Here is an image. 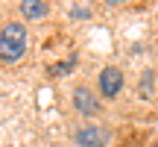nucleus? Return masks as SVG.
<instances>
[{
	"instance_id": "obj_1",
	"label": "nucleus",
	"mask_w": 158,
	"mask_h": 147,
	"mask_svg": "<svg viewBox=\"0 0 158 147\" xmlns=\"http://www.w3.org/2000/svg\"><path fill=\"white\" fill-rule=\"evenodd\" d=\"M23 53H27V29H23V24L9 21L0 29V59L3 62H18Z\"/></svg>"
},
{
	"instance_id": "obj_2",
	"label": "nucleus",
	"mask_w": 158,
	"mask_h": 147,
	"mask_svg": "<svg viewBox=\"0 0 158 147\" xmlns=\"http://www.w3.org/2000/svg\"><path fill=\"white\" fill-rule=\"evenodd\" d=\"M120 88H123V74H120V68H102L100 71V91H102V97H117Z\"/></svg>"
},
{
	"instance_id": "obj_3",
	"label": "nucleus",
	"mask_w": 158,
	"mask_h": 147,
	"mask_svg": "<svg viewBox=\"0 0 158 147\" xmlns=\"http://www.w3.org/2000/svg\"><path fill=\"white\" fill-rule=\"evenodd\" d=\"M73 106H76L82 115H97V112H100V100H97L94 91L85 88V85H79V88L73 91Z\"/></svg>"
},
{
	"instance_id": "obj_4",
	"label": "nucleus",
	"mask_w": 158,
	"mask_h": 147,
	"mask_svg": "<svg viewBox=\"0 0 158 147\" xmlns=\"http://www.w3.org/2000/svg\"><path fill=\"white\" fill-rule=\"evenodd\" d=\"M108 141V132L100 130V127H82L76 132V144L79 147H102Z\"/></svg>"
},
{
	"instance_id": "obj_5",
	"label": "nucleus",
	"mask_w": 158,
	"mask_h": 147,
	"mask_svg": "<svg viewBox=\"0 0 158 147\" xmlns=\"http://www.w3.org/2000/svg\"><path fill=\"white\" fill-rule=\"evenodd\" d=\"M21 12L27 21H41L47 18V3L44 0H21Z\"/></svg>"
},
{
	"instance_id": "obj_6",
	"label": "nucleus",
	"mask_w": 158,
	"mask_h": 147,
	"mask_svg": "<svg viewBox=\"0 0 158 147\" xmlns=\"http://www.w3.org/2000/svg\"><path fill=\"white\" fill-rule=\"evenodd\" d=\"M68 71H73V59H70V62H62V65H53V68H50L53 77H59V74H68Z\"/></svg>"
},
{
	"instance_id": "obj_7",
	"label": "nucleus",
	"mask_w": 158,
	"mask_h": 147,
	"mask_svg": "<svg viewBox=\"0 0 158 147\" xmlns=\"http://www.w3.org/2000/svg\"><path fill=\"white\" fill-rule=\"evenodd\" d=\"M108 3H123V0H108Z\"/></svg>"
}]
</instances>
